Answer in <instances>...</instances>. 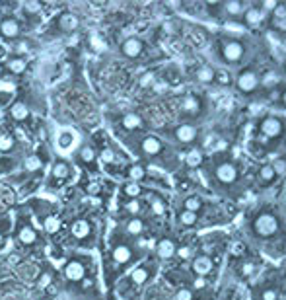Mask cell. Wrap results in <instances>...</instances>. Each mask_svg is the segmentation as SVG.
<instances>
[{"label": "cell", "instance_id": "obj_2", "mask_svg": "<svg viewBox=\"0 0 286 300\" xmlns=\"http://www.w3.org/2000/svg\"><path fill=\"white\" fill-rule=\"evenodd\" d=\"M245 55V45L241 43L240 39L234 37H226L220 41V57L228 64H238Z\"/></svg>", "mask_w": 286, "mask_h": 300}, {"label": "cell", "instance_id": "obj_17", "mask_svg": "<svg viewBox=\"0 0 286 300\" xmlns=\"http://www.w3.org/2000/svg\"><path fill=\"white\" fill-rule=\"evenodd\" d=\"M121 127L123 129H127V131H138V129H142L144 127V121L142 117L138 115V113H125L123 117H121Z\"/></svg>", "mask_w": 286, "mask_h": 300}, {"label": "cell", "instance_id": "obj_9", "mask_svg": "<svg viewBox=\"0 0 286 300\" xmlns=\"http://www.w3.org/2000/svg\"><path fill=\"white\" fill-rule=\"evenodd\" d=\"M121 51H123V55H125L127 59H138V57L142 55V51H144V43H142L138 37H129V39L123 41Z\"/></svg>", "mask_w": 286, "mask_h": 300}, {"label": "cell", "instance_id": "obj_20", "mask_svg": "<svg viewBox=\"0 0 286 300\" xmlns=\"http://www.w3.org/2000/svg\"><path fill=\"white\" fill-rule=\"evenodd\" d=\"M245 4L243 2H238V0H230V2H224L222 4V10H224V14L230 16V18H240L243 12H245Z\"/></svg>", "mask_w": 286, "mask_h": 300}, {"label": "cell", "instance_id": "obj_14", "mask_svg": "<svg viewBox=\"0 0 286 300\" xmlns=\"http://www.w3.org/2000/svg\"><path fill=\"white\" fill-rule=\"evenodd\" d=\"M181 109H183V113H187V115H197V113H201V109H203V102H201V98H197L193 94H187V96L181 100Z\"/></svg>", "mask_w": 286, "mask_h": 300}, {"label": "cell", "instance_id": "obj_1", "mask_svg": "<svg viewBox=\"0 0 286 300\" xmlns=\"http://www.w3.org/2000/svg\"><path fill=\"white\" fill-rule=\"evenodd\" d=\"M253 232L259 238H272L280 230V220L272 212H261L253 218Z\"/></svg>", "mask_w": 286, "mask_h": 300}, {"label": "cell", "instance_id": "obj_10", "mask_svg": "<svg viewBox=\"0 0 286 300\" xmlns=\"http://www.w3.org/2000/svg\"><path fill=\"white\" fill-rule=\"evenodd\" d=\"M22 33V26L20 22L14 20V18H6L0 22V35L6 37V39H18Z\"/></svg>", "mask_w": 286, "mask_h": 300}, {"label": "cell", "instance_id": "obj_41", "mask_svg": "<svg viewBox=\"0 0 286 300\" xmlns=\"http://www.w3.org/2000/svg\"><path fill=\"white\" fill-rule=\"evenodd\" d=\"M175 300H195V292L187 286H181L179 290L175 292Z\"/></svg>", "mask_w": 286, "mask_h": 300}, {"label": "cell", "instance_id": "obj_36", "mask_svg": "<svg viewBox=\"0 0 286 300\" xmlns=\"http://www.w3.org/2000/svg\"><path fill=\"white\" fill-rule=\"evenodd\" d=\"M16 140L14 136L6 135V133H0V152H10L14 148Z\"/></svg>", "mask_w": 286, "mask_h": 300}, {"label": "cell", "instance_id": "obj_28", "mask_svg": "<svg viewBox=\"0 0 286 300\" xmlns=\"http://www.w3.org/2000/svg\"><path fill=\"white\" fill-rule=\"evenodd\" d=\"M177 222H179L181 226H185V228H193V226L199 222V214L189 212V210H179V214H177Z\"/></svg>", "mask_w": 286, "mask_h": 300}, {"label": "cell", "instance_id": "obj_13", "mask_svg": "<svg viewBox=\"0 0 286 300\" xmlns=\"http://www.w3.org/2000/svg\"><path fill=\"white\" fill-rule=\"evenodd\" d=\"M241 18H243V24L247 28H255V26H259L265 20V14L259 10V6H247L245 12L241 14Z\"/></svg>", "mask_w": 286, "mask_h": 300}, {"label": "cell", "instance_id": "obj_45", "mask_svg": "<svg viewBox=\"0 0 286 300\" xmlns=\"http://www.w3.org/2000/svg\"><path fill=\"white\" fill-rule=\"evenodd\" d=\"M271 18H274V20L286 18V2H278V4H276V8L271 12Z\"/></svg>", "mask_w": 286, "mask_h": 300}, {"label": "cell", "instance_id": "obj_44", "mask_svg": "<svg viewBox=\"0 0 286 300\" xmlns=\"http://www.w3.org/2000/svg\"><path fill=\"white\" fill-rule=\"evenodd\" d=\"M150 209H152L154 214H158V216H160V214H164V212H166V203H164L162 199H154V201L150 203Z\"/></svg>", "mask_w": 286, "mask_h": 300}, {"label": "cell", "instance_id": "obj_31", "mask_svg": "<svg viewBox=\"0 0 286 300\" xmlns=\"http://www.w3.org/2000/svg\"><path fill=\"white\" fill-rule=\"evenodd\" d=\"M142 232H144V222H142L140 218L133 216V218L127 222V234H131V236H140Z\"/></svg>", "mask_w": 286, "mask_h": 300}, {"label": "cell", "instance_id": "obj_32", "mask_svg": "<svg viewBox=\"0 0 286 300\" xmlns=\"http://www.w3.org/2000/svg\"><path fill=\"white\" fill-rule=\"evenodd\" d=\"M24 166H26V170H28V172H39V170L43 168V160H41V156H37V154H31V156H28V158H26Z\"/></svg>", "mask_w": 286, "mask_h": 300}, {"label": "cell", "instance_id": "obj_57", "mask_svg": "<svg viewBox=\"0 0 286 300\" xmlns=\"http://www.w3.org/2000/svg\"><path fill=\"white\" fill-rule=\"evenodd\" d=\"M284 78H286V64H284Z\"/></svg>", "mask_w": 286, "mask_h": 300}, {"label": "cell", "instance_id": "obj_18", "mask_svg": "<svg viewBox=\"0 0 286 300\" xmlns=\"http://www.w3.org/2000/svg\"><path fill=\"white\" fill-rule=\"evenodd\" d=\"M18 240L22 242L24 246H31V244H35V242L39 240V236H37V232H35V228L30 224H24L18 228Z\"/></svg>", "mask_w": 286, "mask_h": 300}, {"label": "cell", "instance_id": "obj_7", "mask_svg": "<svg viewBox=\"0 0 286 300\" xmlns=\"http://www.w3.org/2000/svg\"><path fill=\"white\" fill-rule=\"evenodd\" d=\"M212 269H214V261H212L211 255L199 254L191 259V271L195 273V277H203V279H207V277L212 273Z\"/></svg>", "mask_w": 286, "mask_h": 300}, {"label": "cell", "instance_id": "obj_29", "mask_svg": "<svg viewBox=\"0 0 286 300\" xmlns=\"http://www.w3.org/2000/svg\"><path fill=\"white\" fill-rule=\"evenodd\" d=\"M127 176H129V180H131V181L138 183V181H142L144 178H146V168H144L142 164L131 166V168L127 170Z\"/></svg>", "mask_w": 286, "mask_h": 300}, {"label": "cell", "instance_id": "obj_38", "mask_svg": "<svg viewBox=\"0 0 286 300\" xmlns=\"http://www.w3.org/2000/svg\"><path fill=\"white\" fill-rule=\"evenodd\" d=\"M259 300H278V290L274 286H265L259 292Z\"/></svg>", "mask_w": 286, "mask_h": 300}, {"label": "cell", "instance_id": "obj_56", "mask_svg": "<svg viewBox=\"0 0 286 300\" xmlns=\"http://www.w3.org/2000/svg\"><path fill=\"white\" fill-rule=\"evenodd\" d=\"M280 102H282V105L286 107V90H282V96H280Z\"/></svg>", "mask_w": 286, "mask_h": 300}, {"label": "cell", "instance_id": "obj_47", "mask_svg": "<svg viewBox=\"0 0 286 300\" xmlns=\"http://www.w3.org/2000/svg\"><path fill=\"white\" fill-rule=\"evenodd\" d=\"M271 28L274 31H278V33H286V18H282V20L271 18Z\"/></svg>", "mask_w": 286, "mask_h": 300}, {"label": "cell", "instance_id": "obj_11", "mask_svg": "<svg viewBox=\"0 0 286 300\" xmlns=\"http://www.w3.org/2000/svg\"><path fill=\"white\" fill-rule=\"evenodd\" d=\"M64 277L68 281H82L86 277V265L82 261H78V259L68 261L66 267H64Z\"/></svg>", "mask_w": 286, "mask_h": 300}, {"label": "cell", "instance_id": "obj_49", "mask_svg": "<svg viewBox=\"0 0 286 300\" xmlns=\"http://www.w3.org/2000/svg\"><path fill=\"white\" fill-rule=\"evenodd\" d=\"M253 271H255V263H253V261H245V263L241 265V275H245V277H249Z\"/></svg>", "mask_w": 286, "mask_h": 300}, {"label": "cell", "instance_id": "obj_19", "mask_svg": "<svg viewBox=\"0 0 286 300\" xmlns=\"http://www.w3.org/2000/svg\"><path fill=\"white\" fill-rule=\"evenodd\" d=\"M152 277V269L148 265H138L136 269H133L131 273V283L136 286L144 285V283H148Z\"/></svg>", "mask_w": 286, "mask_h": 300}, {"label": "cell", "instance_id": "obj_40", "mask_svg": "<svg viewBox=\"0 0 286 300\" xmlns=\"http://www.w3.org/2000/svg\"><path fill=\"white\" fill-rule=\"evenodd\" d=\"M16 82L10 78H0V94H14L16 92Z\"/></svg>", "mask_w": 286, "mask_h": 300}, {"label": "cell", "instance_id": "obj_30", "mask_svg": "<svg viewBox=\"0 0 286 300\" xmlns=\"http://www.w3.org/2000/svg\"><path fill=\"white\" fill-rule=\"evenodd\" d=\"M78 158H80V162L91 166L96 162V150L91 148V146H88V144H84L82 148L78 150Z\"/></svg>", "mask_w": 286, "mask_h": 300}, {"label": "cell", "instance_id": "obj_43", "mask_svg": "<svg viewBox=\"0 0 286 300\" xmlns=\"http://www.w3.org/2000/svg\"><path fill=\"white\" fill-rule=\"evenodd\" d=\"M125 209H127V212H131L133 216H136L140 212V209H142V205H140L138 199H131L129 203H125Z\"/></svg>", "mask_w": 286, "mask_h": 300}, {"label": "cell", "instance_id": "obj_5", "mask_svg": "<svg viewBox=\"0 0 286 300\" xmlns=\"http://www.w3.org/2000/svg\"><path fill=\"white\" fill-rule=\"evenodd\" d=\"M259 131H261V135L267 136V138H276V136L282 135L284 123H282V119H278L274 115H267V117H263L259 121Z\"/></svg>", "mask_w": 286, "mask_h": 300}, {"label": "cell", "instance_id": "obj_4", "mask_svg": "<svg viewBox=\"0 0 286 300\" xmlns=\"http://www.w3.org/2000/svg\"><path fill=\"white\" fill-rule=\"evenodd\" d=\"M214 176H216V180L220 181L222 185H234L238 181V178H240V172H238V166L234 164V162L224 160V162H220V164L216 166Z\"/></svg>", "mask_w": 286, "mask_h": 300}, {"label": "cell", "instance_id": "obj_26", "mask_svg": "<svg viewBox=\"0 0 286 300\" xmlns=\"http://www.w3.org/2000/svg\"><path fill=\"white\" fill-rule=\"evenodd\" d=\"M78 18L74 14H70V12H66V14H60L59 18V28L62 31H72L78 28Z\"/></svg>", "mask_w": 286, "mask_h": 300}, {"label": "cell", "instance_id": "obj_23", "mask_svg": "<svg viewBox=\"0 0 286 300\" xmlns=\"http://www.w3.org/2000/svg\"><path fill=\"white\" fill-rule=\"evenodd\" d=\"M276 178H278V176L274 174V170H272L271 164H263L259 168V172H257V180L261 181L263 185H271Z\"/></svg>", "mask_w": 286, "mask_h": 300}, {"label": "cell", "instance_id": "obj_39", "mask_svg": "<svg viewBox=\"0 0 286 300\" xmlns=\"http://www.w3.org/2000/svg\"><path fill=\"white\" fill-rule=\"evenodd\" d=\"M43 228H45L49 234H55V232L60 228V220L57 218V216H47L45 222H43Z\"/></svg>", "mask_w": 286, "mask_h": 300}, {"label": "cell", "instance_id": "obj_48", "mask_svg": "<svg viewBox=\"0 0 286 300\" xmlns=\"http://www.w3.org/2000/svg\"><path fill=\"white\" fill-rule=\"evenodd\" d=\"M72 144V135L66 131V133H62V135L59 136V146L60 148H68Z\"/></svg>", "mask_w": 286, "mask_h": 300}, {"label": "cell", "instance_id": "obj_3", "mask_svg": "<svg viewBox=\"0 0 286 300\" xmlns=\"http://www.w3.org/2000/svg\"><path fill=\"white\" fill-rule=\"evenodd\" d=\"M259 86H261V76L253 68H243L236 76V90L240 94H253Z\"/></svg>", "mask_w": 286, "mask_h": 300}, {"label": "cell", "instance_id": "obj_16", "mask_svg": "<svg viewBox=\"0 0 286 300\" xmlns=\"http://www.w3.org/2000/svg\"><path fill=\"white\" fill-rule=\"evenodd\" d=\"M70 232H72V236H74L76 240H86V238L91 234L90 220H86V218H78V220H74L72 226H70Z\"/></svg>", "mask_w": 286, "mask_h": 300}, {"label": "cell", "instance_id": "obj_25", "mask_svg": "<svg viewBox=\"0 0 286 300\" xmlns=\"http://www.w3.org/2000/svg\"><path fill=\"white\" fill-rule=\"evenodd\" d=\"M195 78L203 84H214V68L209 64H203L195 70Z\"/></svg>", "mask_w": 286, "mask_h": 300}, {"label": "cell", "instance_id": "obj_51", "mask_svg": "<svg viewBox=\"0 0 286 300\" xmlns=\"http://www.w3.org/2000/svg\"><path fill=\"white\" fill-rule=\"evenodd\" d=\"M205 286H207V279L195 277V281L191 283V290H201V288H205Z\"/></svg>", "mask_w": 286, "mask_h": 300}, {"label": "cell", "instance_id": "obj_34", "mask_svg": "<svg viewBox=\"0 0 286 300\" xmlns=\"http://www.w3.org/2000/svg\"><path fill=\"white\" fill-rule=\"evenodd\" d=\"M123 193L129 197V199H136V197H140V193H142V187L138 183H135V181H129V183L123 185Z\"/></svg>", "mask_w": 286, "mask_h": 300}, {"label": "cell", "instance_id": "obj_58", "mask_svg": "<svg viewBox=\"0 0 286 300\" xmlns=\"http://www.w3.org/2000/svg\"><path fill=\"white\" fill-rule=\"evenodd\" d=\"M0 72H2V66H0Z\"/></svg>", "mask_w": 286, "mask_h": 300}, {"label": "cell", "instance_id": "obj_53", "mask_svg": "<svg viewBox=\"0 0 286 300\" xmlns=\"http://www.w3.org/2000/svg\"><path fill=\"white\" fill-rule=\"evenodd\" d=\"M49 283H51V275H49V273H43V275L39 277V285H41V286H47Z\"/></svg>", "mask_w": 286, "mask_h": 300}, {"label": "cell", "instance_id": "obj_54", "mask_svg": "<svg viewBox=\"0 0 286 300\" xmlns=\"http://www.w3.org/2000/svg\"><path fill=\"white\" fill-rule=\"evenodd\" d=\"M88 193L90 195H98L100 193V183H90L88 185Z\"/></svg>", "mask_w": 286, "mask_h": 300}, {"label": "cell", "instance_id": "obj_52", "mask_svg": "<svg viewBox=\"0 0 286 300\" xmlns=\"http://www.w3.org/2000/svg\"><path fill=\"white\" fill-rule=\"evenodd\" d=\"M26 8H28L30 12H39L41 4H39V2H28V4H26Z\"/></svg>", "mask_w": 286, "mask_h": 300}, {"label": "cell", "instance_id": "obj_8", "mask_svg": "<svg viewBox=\"0 0 286 300\" xmlns=\"http://www.w3.org/2000/svg\"><path fill=\"white\" fill-rule=\"evenodd\" d=\"M140 150H142V154L154 158V156H160V154L164 152V142H162L158 136L146 135L140 138Z\"/></svg>", "mask_w": 286, "mask_h": 300}, {"label": "cell", "instance_id": "obj_27", "mask_svg": "<svg viewBox=\"0 0 286 300\" xmlns=\"http://www.w3.org/2000/svg\"><path fill=\"white\" fill-rule=\"evenodd\" d=\"M70 164L68 162H64V160H59V162H55L53 166V178L55 180H66L68 176H70Z\"/></svg>", "mask_w": 286, "mask_h": 300}, {"label": "cell", "instance_id": "obj_15", "mask_svg": "<svg viewBox=\"0 0 286 300\" xmlns=\"http://www.w3.org/2000/svg\"><path fill=\"white\" fill-rule=\"evenodd\" d=\"M111 257H113L115 263L125 265V263H129V261L133 259V248L127 246V244H117V246L113 248V252H111Z\"/></svg>", "mask_w": 286, "mask_h": 300}, {"label": "cell", "instance_id": "obj_50", "mask_svg": "<svg viewBox=\"0 0 286 300\" xmlns=\"http://www.w3.org/2000/svg\"><path fill=\"white\" fill-rule=\"evenodd\" d=\"M102 160H104V162H107V164L115 162V154H113V150H109V148L102 150Z\"/></svg>", "mask_w": 286, "mask_h": 300}, {"label": "cell", "instance_id": "obj_33", "mask_svg": "<svg viewBox=\"0 0 286 300\" xmlns=\"http://www.w3.org/2000/svg\"><path fill=\"white\" fill-rule=\"evenodd\" d=\"M185 162L189 168H197V166L203 164V150H189V154H187V158H185Z\"/></svg>", "mask_w": 286, "mask_h": 300}, {"label": "cell", "instance_id": "obj_42", "mask_svg": "<svg viewBox=\"0 0 286 300\" xmlns=\"http://www.w3.org/2000/svg\"><path fill=\"white\" fill-rule=\"evenodd\" d=\"M30 49H31V43L28 41V39H20V41L16 43V47H14V51H16V55H18V57L26 55Z\"/></svg>", "mask_w": 286, "mask_h": 300}, {"label": "cell", "instance_id": "obj_6", "mask_svg": "<svg viewBox=\"0 0 286 300\" xmlns=\"http://www.w3.org/2000/svg\"><path fill=\"white\" fill-rule=\"evenodd\" d=\"M173 138H175L179 144L189 146V144L197 142V138H199V129H197L195 125H191V123H181V125H177V127L173 129Z\"/></svg>", "mask_w": 286, "mask_h": 300}, {"label": "cell", "instance_id": "obj_35", "mask_svg": "<svg viewBox=\"0 0 286 300\" xmlns=\"http://www.w3.org/2000/svg\"><path fill=\"white\" fill-rule=\"evenodd\" d=\"M214 84H220V86H228L232 84V74L224 70V68H218L214 70Z\"/></svg>", "mask_w": 286, "mask_h": 300}, {"label": "cell", "instance_id": "obj_12", "mask_svg": "<svg viewBox=\"0 0 286 300\" xmlns=\"http://www.w3.org/2000/svg\"><path fill=\"white\" fill-rule=\"evenodd\" d=\"M177 252V244L171 240V238H162V240L156 244V255L160 257V259H171L173 255Z\"/></svg>", "mask_w": 286, "mask_h": 300}, {"label": "cell", "instance_id": "obj_21", "mask_svg": "<svg viewBox=\"0 0 286 300\" xmlns=\"http://www.w3.org/2000/svg\"><path fill=\"white\" fill-rule=\"evenodd\" d=\"M6 68L12 72V74H22V72H26V68H28V60L24 59V57H10V59L6 60Z\"/></svg>", "mask_w": 286, "mask_h": 300}, {"label": "cell", "instance_id": "obj_22", "mask_svg": "<svg viewBox=\"0 0 286 300\" xmlns=\"http://www.w3.org/2000/svg\"><path fill=\"white\" fill-rule=\"evenodd\" d=\"M10 115H12L14 121H26L30 117V107L24 102H14L10 105Z\"/></svg>", "mask_w": 286, "mask_h": 300}, {"label": "cell", "instance_id": "obj_37", "mask_svg": "<svg viewBox=\"0 0 286 300\" xmlns=\"http://www.w3.org/2000/svg\"><path fill=\"white\" fill-rule=\"evenodd\" d=\"M175 255L179 257L181 261H187V259H193V257H195V250H193L191 246H177Z\"/></svg>", "mask_w": 286, "mask_h": 300}, {"label": "cell", "instance_id": "obj_55", "mask_svg": "<svg viewBox=\"0 0 286 300\" xmlns=\"http://www.w3.org/2000/svg\"><path fill=\"white\" fill-rule=\"evenodd\" d=\"M150 82H152V74H146L144 78H142V80H140V84H142V86H148Z\"/></svg>", "mask_w": 286, "mask_h": 300}, {"label": "cell", "instance_id": "obj_24", "mask_svg": "<svg viewBox=\"0 0 286 300\" xmlns=\"http://www.w3.org/2000/svg\"><path fill=\"white\" fill-rule=\"evenodd\" d=\"M203 209H205V201H203V197L191 195V197H187V199L183 201V210H189V212H195V214H199V212H201Z\"/></svg>", "mask_w": 286, "mask_h": 300}, {"label": "cell", "instance_id": "obj_46", "mask_svg": "<svg viewBox=\"0 0 286 300\" xmlns=\"http://www.w3.org/2000/svg\"><path fill=\"white\" fill-rule=\"evenodd\" d=\"M271 166H272V170H274V174L280 176V174H284L286 172V158H276Z\"/></svg>", "mask_w": 286, "mask_h": 300}]
</instances>
